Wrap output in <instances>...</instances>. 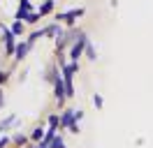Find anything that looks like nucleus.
Segmentation results:
<instances>
[{
	"label": "nucleus",
	"instance_id": "nucleus-2",
	"mask_svg": "<svg viewBox=\"0 0 153 148\" xmlns=\"http://www.w3.org/2000/svg\"><path fill=\"white\" fill-rule=\"evenodd\" d=\"M84 42H86V35H84V33H79L76 42L72 44V51H70V58H72V63H76V60L81 58V53H84Z\"/></svg>",
	"mask_w": 153,
	"mask_h": 148
},
{
	"label": "nucleus",
	"instance_id": "nucleus-5",
	"mask_svg": "<svg viewBox=\"0 0 153 148\" xmlns=\"http://www.w3.org/2000/svg\"><path fill=\"white\" fill-rule=\"evenodd\" d=\"M84 51H86V58H88V60H95V58H97V53H95V46L91 44L88 35H86V42H84Z\"/></svg>",
	"mask_w": 153,
	"mask_h": 148
},
{
	"label": "nucleus",
	"instance_id": "nucleus-11",
	"mask_svg": "<svg viewBox=\"0 0 153 148\" xmlns=\"http://www.w3.org/2000/svg\"><path fill=\"white\" fill-rule=\"evenodd\" d=\"M44 134H47V132H44L42 127H35V130H33V141H42Z\"/></svg>",
	"mask_w": 153,
	"mask_h": 148
},
{
	"label": "nucleus",
	"instance_id": "nucleus-12",
	"mask_svg": "<svg viewBox=\"0 0 153 148\" xmlns=\"http://www.w3.org/2000/svg\"><path fill=\"white\" fill-rule=\"evenodd\" d=\"M23 33V26H21V21H14L12 23V35H21Z\"/></svg>",
	"mask_w": 153,
	"mask_h": 148
},
{
	"label": "nucleus",
	"instance_id": "nucleus-9",
	"mask_svg": "<svg viewBox=\"0 0 153 148\" xmlns=\"http://www.w3.org/2000/svg\"><path fill=\"white\" fill-rule=\"evenodd\" d=\"M51 9H53V0H47V2H44V5H42V7H39V14H42V16H44V14H49V12H51Z\"/></svg>",
	"mask_w": 153,
	"mask_h": 148
},
{
	"label": "nucleus",
	"instance_id": "nucleus-3",
	"mask_svg": "<svg viewBox=\"0 0 153 148\" xmlns=\"http://www.w3.org/2000/svg\"><path fill=\"white\" fill-rule=\"evenodd\" d=\"M81 14H84V9H70V12L58 14V21H63V23H67V26H72V23H74V18L81 16Z\"/></svg>",
	"mask_w": 153,
	"mask_h": 148
},
{
	"label": "nucleus",
	"instance_id": "nucleus-18",
	"mask_svg": "<svg viewBox=\"0 0 153 148\" xmlns=\"http://www.w3.org/2000/svg\"><path fill=\"white\" fill-rule=\"evenodd\" d=\"M7 81V72H0V83H5Z\"/></svg>",
	"mask_w": 153,
	"mask_h": 148
},
{
	"label": "nucleus",
	"instance_id": "nucleus-14",
	"mask_svg": "<svg viewBox=\"0 0 153 148\" xmlns=\"http://www.w3.org/2000/svg\"><path fill=\"white\" fill-rule=\"evenodd\" d=\"M51 148H65V141H63V137H56L53 141H51Z\"/></svg>",
	"mask_w": 153,
	"mask_h": 148
},
{
	"label": "nucleus",
	"instance_id": "nucleus-8",
	"mask_svg": "<svg viewBox=\"0 0 153 148\" xmlns=\"http://www.w3.org/2000/svg\"><path fill=\"white\" fill-rule=\"evenodd\" d=\"M44 35H53V37H58V35H60V28H58L56 23H51V26L44 28Z\"/></svg>",
	"mask_w": 153,
	"mask_h": 148
},
{
	"label": "nucleus",
	"instance_id": "nucleus-7",
	"mask_svg": "<svg viewBox=\"0 0 153 148\" xmlns=\"http://www.w3.org/2000/svg\"><path fill=\"white\" fill-rule=\"evenodd\" d=\"M39 18H42V14H39V12H26L21 21H28V23H37Z\"/></svg>",
	"mask_w": 153,
	"mask_h": 148
},
{
	"label": "nucleus",
	"instance_id": "nucleus-13",
	"mask_svg": "<svg viewBox=\"0 0 153 148\" xmlns=\"http://www.w3.org/2000/svg\"><path fill=\"white\" fill-rule=\"evenodd\" d=\"M49 127L58 130V127H60V118H58V116H51V118H49Z\"/></svg>",
	"mask_w": 153,
	"mask_h": 148
},
{
	"label": "nucleus",
	"instance_id": "nucleus-6",
	"mask_svg": "<svg viewBox=\"0 0 153 148\" xmlns=\"http://www.w3.org/2000/svg\"><path fill=\"white\" fill-rule=\"evenodd\" d=\"M28 42H26V44H16V53H14V58H16V60H23V58H26V53H28Z\"/></svg>",
	"mask_w": 153,
	"mask_h": 148
},
{
	"label": "nucleus",
	"instance_id": "nucleus-15",
	"mask_svg": "<svg viewBox=\"0 0 153 148\" xmlns=\"http://www.w3.org/2000/svg\"><path fill=\"white\" fill-rule=\"evenodd\" d=\"M93 102H95L97 109H102V97H100V95H95V97H93Z\"/></svg>",
	"mask_w": 153,
	"mask_h": 148
},
{
	"label": "nucleus",
	"instance_id": "nucleus-20",
	"mask_svg": "<svg viewBox=\"0 0 153 148\" xmlns=\"http://www.w3.org/2000/svg\"><path fill=\"white\" fill-rule=\"evenodd\" d=\"M33 148H49V146H44V144H37V146H33Z\"/></svg>",
	"mask_w": 153,
	"mask_h": 148
},
{
	"label": "nucleus",
	"instance_id": "nucleus-10",
	"mask_svg": "<svg viewBox=\"0 0 153 148\" xmlns=\"http://www.w3.org/2000/svg\"><path fill=\"white\" fill-rule=\"evenodd\" d=\"M14 120H16V116H10V118H5L2 123H0V132H5V130L10 127V125H14Z\"/></svg>",
	"mask_w": 153,
	"mask_h": 148
},
{
	"label": "nucleus",
	"instance_id": "nucleus-4",
	"mask_svg": "<svg viewBox=\"0 0 153 148\" xmlns=\"http://www.w3.org/2000/svg\"><path fill=\"white\" fill-rule=\"evenodd\" d=\"M2 35H5V51H7V56L16 53V42H14V37H12V30L2 28Z\"/></svg>",
	"mask_w": 153,
	"mask_h": 148
},
{
	"label": "nucleus",
	"instance_id": "nucleus-1",
	"mask_svg": "<svg viewBox=\"0 0 153 148\" xmlns=\"http://www.w3.org/2000/svg\"><path fill=\"white\" fill-rule=\"evenodd\" d=\"M60 127L63 130H70V132H79V118H76V111L67 109L63 111V116H60Z\"/></svg>",
	"mask_w": 153,
	"mask_h": 148
},
{
	"label": "nucleus",
	"instance_id": "nucleus-17",
	"mask_svg": "<svg viewBox=\"0 0 153 148\" xmlns=\"http://www.w3.org/2000/svg\"><path fill=\"white\" fill-rule=\"evenodd\" d=\"M7 141H10L7 137H0V148H2V146H7Z\"/></svg>",
	"mask_w": 153,
	"mask_h": 148
},
{
	"label": "nucleus",
	"instance_id": "nucleus-16",
	"mask_svg": "<svg viewBox=\"0 0 153 148\" xmlns=\"http://www.w3.org/2000/svg\"><path fill=\"white\" fill-rule=\"evenodd\" d=\"M28 7H30V0H21V9L28 12Z\"/></svg>",
	"mask_w": 153,
	"mask_h": 148
},
{
	"label": "nucleus",
	"instance_id": "nucleus-19",
	"mask_svg": "<svg viewBox=\"0 0 153 148\" xmlns=\"http://www.w3.org/2000/svg\"><path fill=\"white\" fill-rule=\"evenodd\" d=\"M2 102H5V95H2V90H0V109H2Z\"/></svg>",
	"mask_w": 153,
	"mask_h": 148
}]
</instances>
